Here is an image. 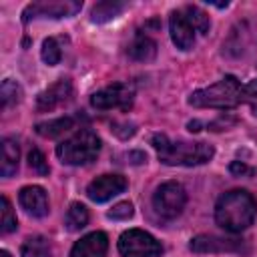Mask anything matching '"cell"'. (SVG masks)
Listing matches in <instances>:
<instances>
[{
  "instance_id": "1",
  "label": "cell",
  "mask_w": 257,
  "mask_h": 257,
  "mask_svg": "<svg viewBox=\"0 0 257 257\" xmlns=\"http://www.w3.org/2000/svg\"><path fill=\"white\" fill-rule=\"evenodd\" d=\"M257 213V203L251 193L243 189H233L219 197L215 205V221L229 233L245 231Z\"/></svg>"
},
{
  "instance_id": "2",
  "label": "cell",
  "mask_w": 257,
  "mask_h": 257,
  "mask_svg": "<svg viewBox=\"0 0 257 257\" xmlns=\"http://www.w3.org/2000/svg\"><path fill=\"white\" fill-rule=\"evenodd\" d=\"M151 145L155 147L159 161L165 165L193 167L211 161L213 147L207 143H189V141H171L167 135H153Z\"/></svg>"
},
{
  "instance_id": "3",
  "label": "cell",
  "mask_w": 257,
  "mask_h": 257,
  "mask_svg": "<svg viewBox=\"0 0 257 257\" xmlns=\"http://www.w3.org/2000/svg\"><path fill=\"white\" fill-rule=\"evenodd\" d=\"M243 88L235 76H225L207 88L195 90L189 96V104L197 108H233L243 102Z\"/></svg>"
},
{
  "instance_id": "4",
  "label": "cell",
  "mask_w": 257,
  "mask_h": 257,
  "mask_svg": "<svg viewBox=\"0 0 257 257\" xmlns=\"http://www.w3.org/2000/svg\"><path fill=\"white\" fill-rule=\"evenodd\" d=\"M100 139L92 131H78L56 147V157L66 165H86L96 159Z\"/></svg>"
},
{
  "instance_id": "5",
  "label": "cell",
  "mask_w": 257,
  "mask_h": 257,
  "mask_svg": "<svg viewBox=\"0 0 257 257\" xmlns=\"http://www.w3.org/2000/svg\"><path fill=\"white\" fill-rule=\"evenodd\" d=\"M187 203V193L185 187L177 181H167L163 183L155 195H153V207L163 219H175L181 215Z\"/></svg>"
},
{
  "instance_id": "6",
  "label": "cell",
  "mask_w": 257,
  "mask_h": 257,
  "mask_svg": "<svg viewBox=\"0 0 257 257\" xmlns=\"http://www.w3.org/2000/svg\"><path fill=\"white\" fill-rule=\"evenodd\" d=\"M118 251L122 257H159L163 247L151 233L143 229H128L118 239Z\"/></svg>"
},
{
  "instance_id": "7",
  "label": "cell",
  "mask_w": 257,
  "mask_h": 257,
  "mask_svg": "<svg viewBox=\"0 0 257 257\" xmlns=\"http://www.w3.org/2000/svg\"><path fill=\"white\" fill-rule=\"evenodd\" d=\"M135 98V88L124 82L110 84L90 96V104L98 110H110V108H128Z\"/></svg>"
},
{
  "instance_id": "8",
  "label": "cell",
  "mask_w": 257,
  "mask_h": 257,
  "mask_svg": "<svg viewBox=\"0 0 257 257\" xmlns=\"http://www.w3.org/2000/svg\"><path fill=\"white\" fill-rule=\"evenodd\" d=\"M191 249L195 253H249L251 247L243 239H229L217 235H199L191 241Z\"/></svg>"
},
{
  "instance_id": "9",
  "label": "cell",
  "mask_w": 257,
  "mask_h": 257,
  "mask_svg": "<svg viewBox=\"0 0 257 257\" xmlns=\"http://www.w3.org/2000/svg\"><path fill=\"white\" fill-rule=\"evenodd\" d=\"M126 189V179L122 175H100L86 187V195L94 203H104Z\"/></svg>"
},
{
  "instance_id": "10",
  "label": "cell",
  "mask_w": 257,
  "mask_h": 257,
  "mask_svg": "<svg viewBox=\"0 0 257 257\" xmlns=\"http://www.w3.org/2000/svg\"><path fill=\"white\" fill-rule=\"evenodd\" d=\"M80 2H72V0H64V2H36L30 4L24 10V22H28L30 18L36 16H44V18H62V16H72L80 10Z\"/></svg>"
},
{
  "instance_id": "11",
  "label": "cell",
  "mask_w": 257,
  "mask_h": 257,
  "mask_svg": "<svg viewBox=\"0 0 257 257\" xmlns=\"http://www.w3.org/2000/svg\"><path fill=\"white\" fill-rule=\"evenodd\" d=\"M70 98H72V84L68 78H60L38 94L36 108L38 110H52V108L68 102Z\"/></svg>"
},
{
  "instance_id": "12",
  "label": "cell",
  "mask_w": 257,
  "mask_h": 257,
  "mask_svg": "<svg viewBox=\"0 0 257 257\" xmlns=\"http://www.w3.org/2000/svg\"><path fill=\"white\" fill-rule=\"evenodd\" d=\"M108 237L102 231H92L74 243L70 257H106Z\"/></svg>"
},
{
  "instance_id": "13",
  "label": "cell",
  "mask_w": 257,
  "mask_h": 257,
  "mask_svg": "<svg viewBox=\"0 0 257 257\" xmlns=\"http://www.w3.org/2000/svg\"><path fill=\"white\" fill-rule=\"evenodd\" d=\"M18 201L22 205V209L32 215V217H44L48 213V197L46 191L38 185H28L22 187L18 193Z\"/></svg>"
},
{
  "instance_id": "14",
  "label": "cell",
  "mask_w": 257,
  "mask_h": 257,
  "mask_svg": "<svg viewBox=\"0 0 257 257\" xmlns=\"http://www.w3.org/2000/svg\"><path fill=\"white\" fill-rule=\"evenodd\" d=\"M169 28H171V38L177 44V48H181V50L193 48V44H195V28L191 26V22L187 20L183 10H175L171 14Z\"/></svg>"
},
{
  "instance_id": "15",
  "label": "cell",
  "mask_w": 257,
  "mask_h": 257,
  "mask_svg": "<svg viewBox=\"0 0 257 257\" xmlns=\"http://www.w3.org/2000/svg\"><path fill=\"white\" fill-rule=\"evenodd\" d=\"M18 143L14 139H4L2 141V161H0V173L2 177H12L18 169Z\"/></svg>"
},
{
  "instance_id": "16",
  "label": "cell",
  "mask_w": 257,
  "mask_h": 257,
  "mask_svg": "<svg viewBox=\"0 0 257 257\" xmlns=\"http://www.w3.org/2000/svg\"><path fill=\"white\" fill-rule=\"evenodd\" d=\"M128 54H131V58H135V60L149 62V60H153L155 54H157V42H155L153 38H149L147 34H139V36L133 40V44L128 46Z\"/></svg>"
},
{
  "instance_id": "17",
  "label": "cell",
  "mask_w": 257,
  "mask_h": 257,
  "mask_svg": "<svg viewBox=\"0 0 257 257\" xmlns=\"http://www.w3.org/2000/svg\"><path fill=\"white\" fill-rule=\"evenodd\" d=\"M74 120L70 116H60V118H52V120H46V122H38L36 124V133L40 137H46V139H56L64 133H68L72 128Z\"/></svg>"
},
{
  "instance_id": "18",
  "label": "cell",
  "mask_w": 257,
  "mask_h": 257,
  "mask_svg": "<svg viewBox=\"0 0 257 257\" xmlns=\"http://www.w3.org/2000/svg\"><path fill=\"white\" fill-rule=\"evenodd\" d=\"M122 10H124V4L122 2L106 0V2H98V4L92 6L90 18H92V22H108V20L116 18Z\"/></svg>"
},
{
  "instance_id": "19",
  "label": "cell",
  "mask_w": 257,
  "mask_h": 257,
  "mask_svg": "<svg viewBox=\"0 0 257 257\" xmlns=\"http://www.w3.org/2000/svg\"><path fill=\"white\" fill-rule=\"evenodd\" d=\"M88 223V209L82 205V203H72L66 211V217H64V225L68 231H80L84 229Z\"/></svg>"
},
{
  "instance_id": "20",
  "label": "cell",
  "mask_w": 257,
  "mask_h": 257,
  "mask_svg": "<svg viewBox=\"0 0 257 257\" xmlns=\"http://www.w3.org/2000/svg\"><path fill=\"white\" fill-rule=\"evenodd\" d=\"M20 255L22 257H50V245L44 237L34 235V237H28L22 243Z\"/></svg>"
},
{
  "instance_id": "21",
  "label": "cell",
  "mask_w": 257,
  "mask_h": 257,
  "mask_svg": "<svg viewBox=\"0 0 257 257\" xmlns=\"http://www.w3.org/2000/svg\"><path fill=\"white\" fill-rule=\"evenodd\" d=\"M183 12H185L187 20L191 22V26H193L199 34H207V32H209L211 22H209V16H207L201 8H197V6H187Z\"/></svg>"
},
{
  "instance_id": "22",
  "label": "cell",
  "mask_w": 257,
  "mask_h": 257,
  "mask_svg": "<svg viewBox=\"0 0 257 257\" xmlns=\"http://www.w3.org/2000/svg\"><path fill=\"white\" fill-rule=\"evenodd\" d=\"M20 94H22V90H20V86L14 82V80H4L2 82V86H0V98H2V108H6V106H10V104H14V102H18L20 100Z\"/></svg>"
},
{
  "instance_id": "23",
  "label": "cell",
  "mask_w": 257,
  "mask_h": 257,
  "mask_svg": "<svg viewBox=\"0 0 257 257\" xmlns=\"http://www.w3.org/2000/svg\"><path fill=\"white\" fill-rule=\"evenodd\" d=\"M16 217L12 211V205L8 201V197H2V217H0V231L2 233H12L16 229Z\"/></svg>"
},
{
  "instance_id": "24",
  "label": "cell",
  "mask_w": 257,
  "mask_h": 257,
  "mask_svg": "<svg viewBox=\"0 0 257 257\" xmlns=\"http://www.w3.org/2000/svg\"><path fill=\"white\" fill-rule=\"evenodd\" d=\"M40 56H42V60H44L48 66H54V64L60 62V48H58V44H56L54 38H46V40L42 42Z\"/></svg>"
},
{
  "instance_id": "25",
  "label": "cell",
  "mask_w": 257,
  "mask_h": 257,
  "mask_svg": "<svg viewBox=\"0 0 257 257\" xmlns=\"http://www.w3.org/2000/svg\"><path fill=\"white\" fill-rule=\"evenodd\" d=\"M28 165L38 173V175H48V163H46V159H44V155L38 151V149H32L30 153H28Z\"/></svg>"
},
{
  "instance_id": "26",
  "label": "cell",
  "mask_w": 257,
  "mask_h": 257,
  "mask_svg": "<svg viewBox=\"0 0 257 257\" xmlns=\"http://www.w3.org/2000/svg\"><path fill=\"white\" fill-rule=\"evenodd\" d=\"M108 217L110 219H116V221H126V219L133 217V205L128 201H120V203H116L108 211Z\"/></svg>"
},
{
  "instance_id": "27",
  "label": "cell",
  "mask_w": 257,
  "mask_h": 257,
  "mask_svg": "<svg viewBox=\"0 0 257 257\" xmlns=\"http://www.w3.org/2000/svg\"><path fill=\"white\" fill-rule=\"evenodd\" d=\"M243 100H247L253 108V114L257 116V78L251 80L245 88H243Z\"/></svg>"
},
{
  "instance_id": "28",
  "label": "cell",
  "mask_w": 257,
  "mask_h": 257,
  "mask_svg": "<svg viewBox=\"0 0 257 257\" xmlns=\"http://www.w3.org/2000/svg\"><path fill=\"white\" fill-rule=\"evenodd\" d=\"M229 169H231V173H233V175H247V177H251V175L255 173L251 167H247V165H245V163H241V161H233Z\"/></svg>"
},
{
  "instance_id": "29",
  "label": "cell",
  "mask_w": 257,
  "mask_h": 257,
  "mask_svg": "<svg viewBox=\"0 0 257 257\" xmlns=\"http://www.w3.org/2000/svg\"><path fill=\"white\" fill-rule=\"evenodd\" d=\"M199 126H201V122H199V120H191V122H189V131H191V133H197V131H201Z\"/></svg>"
},
{
  "instance_id": "30",
  "label": "cell",
  "mask_w": 257,
  "mask_h": 257,
  "mask_svg": "<svg viewBox=\"0 0 257 257\" xmlns=\"http://www.w3.org/2000/svg\"><path fill=\"white\" fill-rule=\"evenodd\" d=\"M0 257H10V253L8 251H0Z\"/></svg>"
}]
</instances>
